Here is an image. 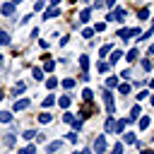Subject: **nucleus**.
<instances>
[{
  "instance_id": "nucleus-1",
  "label": "nucleus",
  "mask_w": 154,
  "mask_h": 154,
  "mask_svg": "<svg viewBox=\"0 0 154 154\" xmlns=\"http://www.w3.org/2000/svg\"><path fill=\"white\" fill-rule=\"evenodd\" d=\"M79 116H82V118H91V116H96V106H94L91 101H84L82 108H79Z\"/></svg>"
},
{
  "instance_id": "nucleus-2",
  "label": "nucleus",
  "mask_w": 154,
  "mask_h": 154,
  "mask_svg": "<svg viewBox=\"0 0 154 154\" xmlns=\"http://www.w3.org/2000/svg\"><path fill=\"white\" fill-rule=\"evenodd\" d=\"M123 17H125V10H123V7H116V10H111V12H108V17H106V19H108V22H120Z\"/></svg>"
},
{
  "instance_id": "nucleus-3",
  "label": "nucleus",
  "mask_w": 154,
  "mask_h": 154,
  "mask_svg": "<svg viewBox=\"0 0 154 154\" xmlns=\"http://www.w3.org/2000/svg\"><path fill=\"white\" fill-rule=\"evenodd\" d=\"M103 103H106V111H108V113L116 111V103H113V94H111V89L103 91Z\"/></svg>"
},
{
  "instance_id": "nucleus-4",
  "label": "nucleus",
  "mask_w": 154,
  "mask_h": 154,
  "mask_svg": "<svg viewBox=\"0 0 154 154\" xmlns=\"http://www.w3.org/2000/svg\"><path fill=\"white\" fill-rule=\"evenodd\" d=\"M130 36H142V34H140V29H120L118 31V38H123V41H128Z\"/></svg>"
},
{
  "instance_id": "nucleus-5",
  "label": "nucleus",
  "mask_w": 154,
  "mask_h": 154,
  "mask_svg": "<svg viewBox=\"0 0 154 154\" xmlns=\"http://www.w3.org/2000/svg\"><path fill=\"white\" fill-rule=\"evenodd\" d=\"M94 152H96V154H103V152H106V137H103V135H99V137L94 140Z\"/></svg>"
},
{
  "instance_id": "nucleus-6",
  "label": "nucleus",
  "mask_w": 154,
  "mask_h": 154,
  "mask_svg": "<svg viewBox=\"0 0 154 154\" xmlns=\"http://www.w3.org/2000/svg\"><path fill=\"white\" fill-rule=\"evenodd\" d=\"M0 12H2V14H7V17H10V14H14V2H5V5L0 7Z\"/></svg>"
},
{
  "instance_id": "nucleus-7",
  "label": "nucleus",
  "mask_w": 154,
  "mask_h": 154,
  "mask_svg": "<svg viewBox=\"0 0 154 154\" xmlns=\"http://www.w3.org/2000/svg\"><path fill=\"white\" fill-rule=\"evenodd\" d=\"M58 14H60V7H51V10L43 12V19H53V17H58Z\"/></svg>"
},
{
  "instance_id": "nucleus-8",
  "label": "nucleus",
  "mask_w": 154,
  "mask_h": 154,
  "mask_svg": "<svg viewBox=\"0 0 154 154\" xmlns=\"http://www.w3.org/2000/svg\"><path fill=\"white\" fill-rule=\"evenodd\" d=\"M26 106H29V99H17L14 101V111H24Z\"/></svg>"
},
{
  "instance_id": "nucleus-9",
  "label": "nucleus",
  "mask_w": 154,
  "mask_h": 154,
  "mask_svg": "<svg viewBox=\"0 0 154 154\" xmlns=\"http://www.w3.org/2000/svg\"><path fill=\"white\" fill-rule=\"evenodd\" d=\"M43 60H46V63H43V70H46V72H51V70L55 67V63L51 60V55H43Z\"/></svg>"
},
{
  "instance_id": "nucleus-10",
  "label": "nucleus",
  "mask_w": 154,
  "mask_h": 154,
  "mask_svg": "<svg viewBox=\"0 0 154 154\" xmlns=\"http://www.w3.org/2000/svg\"><path fill=\"white\" fill-rule=\"evenodd\" d=\"M89 17H91V10H82V12H79V22H82V24H87Z\"/></svg>"
},
{
  "instance_id": "nucleus-11",
  "label": "nucleus",
  "mask_w": 154,
  "mask_h": 154,
  "mask_svg": "<svg viewBox=\"0 0 154 154\" xmlns=\"http://www.w3.org/2000/svg\"><path fill=\"white\" fill-rule=\"evenodd\" d=\"M137 58H140V53H137L135 48H132V51H128V55H125V60H128V63H135Z\"/></svg>"
},
{
  "instance_id": "nucleus-12",
  "label": "nucleus",
  "mask_w": 154,
  "mask_h": 154,
  "mask_svg": "<svg viewBox=\"0 0 154 154\" xmlns=\"http://www.w3.org/2000/svg\"><path fill=\"white\" fill-rule=\"evenodd\" d=\"M79 67H82V72L89 70V58H87V55H79Z\"/></svg>"
},
{
  "instance_id": "nucleus-13",
  "label": "nucleus",
  "mask_w": 154,
  "mask_h": 154,
  "mask_svg": "<svg viewBox=\"0 0 154 154\" xmlns=\"http://www.w3.org/2000/svg\"><path fill=\"white\" fill-rule=\"evenodd\" d=\"M123 142H125V144H135V142H137V140H135V132H125Z\"/></svg>"
},
{
  "instance_id": "nucleus-14",
  "label": "nucleus",
  "mask_w": 154,
  "mask_h": 154,
  "mask_svg": "<svg viewBox=\"0 0 154 154\" xmlns=\"http://www.w3.org/2000/svg\"><path fill=\"white\" fill-rule=\"evenodd\" d=\"M12 120V113L10 111H0V123H10Z\"/></svg>"
},
{
  "instance_id": "nucleus-15",
  "label": "nucleus",
  "mask_w": 154,
  "mask_h": 154,
  "mask_svg": "<svg viewBox=\"0 0 154 154\" xmlns=\"http://www.w3.org/2000/svg\"><path fill=\"white\" fill-rule=\"evenodd\" d=\"M113 87H118V77H108L106 79V89H113Z\"/></svg>"
},
{
  "instance_id": "nucleus-16",
  "label": "nucleus",
  "mask_w": 154,
  "mask_h": 154,
  "mask_svg": "<svg viewBox=\"0 0 154 154\" xmlns=\"http://www.w3.org/2000/svg\"><path fill=\"white\" fill-rule=\"evenodd\" d=\"M137 116H142V111H140V106H132V111H130V118H128V120H135Z\"/></svg>"
},
{
  "instance_id": "nucleus-17",
  "label": "nucleus",
  "mask_w": 154,
  "mask_h": 154,
  "mask_svg": "<svg viewBox=\"0 0 154 154\" xmlns=\"http://www.w3.org/2000/svg\"><path fill=\"white\" fill-rule=\"evenodd\" d=\"M116 130V118H108L106 120V132H113Z\"/></svg>"
},
{
  "instance_id": "nucleus-18",
  "label": "nucleus",
  "mask_w": 154,
  "mask_h": 154,
  "mask_svg": "<svg viewBox=\"0 0 154 154\" xmlns=\"http://www.w3.org/2000/svg\"><path fill=\"white\" fill-rule=\"evenodd\" d=\"M58 103H60V108H67V106H70V96H60Z\"/></svg>"
},
{
  "instance_id": "nucleus-19",
  "label": "nucleus",
  "mask_w": 154,
  "mask_h": 154,
  "mask_svg": "<svg viewBox=\"0 0 154 154\" xmlns=\"http://www.w3.org/2000/svg\"><path fill=\"white\" fill-rule=\"evenodd\" d=\"M147 128H149V118L142 116V118H140V130H147Z\"/></svg>"
},
{
  "instance_id": "nucleus-20",
  "label": "nucleus",
  "mask_w": 154,
  "mask_h": 154,
  "mask_svg": "<svg viewBox=\"0 0 154 154\" xmlns=\"http://www.w3.org/2000/svg\"><path fill=\"white\" fill-rule=\"evenodd\" d=\"M125 125H128V120H116V132H123Z\"/></svg>"
},
{
  "instance_id": "nucleus-21",
  "label": "nucleus",
  "mask_w": 154,
  "mask_h": 154,
  "mask_svg": "<svg viewBox=\"0 0 154 154\" xmlns=\"http://www.w3.org/2000/svg\"><path fill=\"white\" fill-rule=\"evenodd\" d=\"M55 149H60V142H51V144L46 147V152H48V154H53Z\"/></svg>"
},
{
  "instance_id": "nucleus-22",
  "label": "nucleus",
  "mask_w": 154,
  "mask_h": 154,
  "mask_svg": "<svg viewBox=\"0 0 154 154\" xmlns=\"http://www.w3.org/2000/svg\"><path fill=\"white\" fill-rule=\"evenodd\" d=\"M111 154H123V142H116L113 149H111Z\"/></svg>"
},
{
  "instance_id": "nucleus-23",
  "label": "nucleus",
  "mask_w": 154,
  "mask_h": 154,
  "mask_svg": "<svg viewBox=\"0 0 154 154\" xmlns=\"http://www.w3.org/2000/svg\"><path fill=\"white\" fill-rule=\"evenodd\" d=\"M111 48H113V46H111V43H106V46L99 51V55H101V58H103V55H108V53H111Z\"/></svg>"
},
{
  "instance_id": "nucleus-24",
  "label": "nucleus",
  "mask_w": 154,
  "mask_h": 154,
  "mask_svg": "<svg viewBox=\"0 0 154 154\" xmlns=\"http://www.w3.org/2000/svg\"><path fill=\"white\" fill-rule=\"evenodd\" d=\"M46 87H48V89H55V87H58V79H55V77L46 79Z\"/></svg>"
},
{
  "instance_id": "nucleus-25",
  "label": "nucleus",
  "mask_w": 154,
  "mask_h": 154,
  "mask_svg": "<svg viewBox=\"0 0 154 154\" xmlns=\"http://www.w3.org/2000/svg\"><path fill=\"white\" fill-rule=\"evenodd\" d=\"M63 87H65V89H72V87H75V79H72V77L63 79Z\"/></svg>"
},
{
  "instance_id": "nucleus-26",
  "label": "nucleus",
  "mask_w": 154,
  "mask_h": 154,
  "mask_svg": "<svg viewBox=\"0 0 154 154\" xmlns=\"http://www.w3.org/2000/svg\"><path fill=\"white\" fill-rule=\"evenodd\" d=\"M82 99H84V101H91V99H94L91 89H84V91H82Z\"/></svg>"
},
{
  "instance_id": "nucleus-27",
  "label": "nucleus",
  "mask_w": 154,
  "mask_h": 154,
  "mask_svg": "<svg viewBox=\"0 0 154 154\" xmlns=\"http://www.w3.org/2000/svg\"><path fill=\"white\" fill-rule=\"evenodd\" d=\"M38 120H41V123H51V120H53V116H51V113H41V116H38Z\"/></svg>"
},
{
  "instance_id": "nucleus-28",
  "label": "nucleus",
  "mask_w": 154,
  "mask_h": 154,
  "mask_svg": "<svg viewBox=\"0 0 154 154\" xmlns=\"http://www.w3.org/2000/svg\"><path fill=\"white\" fill-rule=\"evenodd\" d=\"M2 142H5L7 147H12V144H14V135H5V137H2Z\"/></svg>"
},
{
  "instance_id": "nucleus-29",
  "label": "nucleus",
  "mask_w": 154,
  "mask_h": 154,
  "mask_svg": "<svg viewBox=\"0 0 154 154\" xmlns=\"http://www.w3.org/2000/svg\"><path fill=\"white\" fill-rule=\"evenodd\" d=\"M19 154H36V147H34V144H29V147H24Z\"/></svg>"
},
{
  "instance_id": "nucleus-30",
  "label": "nucleus",
  "mask_w": 154,
  "mask_h": 154,
  "mask_svg": "<svg viewBox=\"0 0 154 154\" xmlns=\"http://www.w3.org/2000/svg\"><path fill=\"white\" fill-rule=\"evenodd\" d=\"M137 17H140V19H147V17H149V10H147V7H142V10L137 12Z\"/></svg>"
},
{
  "instance_id": "nucleus-31",
  "label": "nucleus",
  "mask_w": 154,
  "mask_h": 154,
  "mask_svg": "<svg viewBox=\"0 0 154 154\" xmlns=\"http://www.w3.org/2000/svg\"><path fill=\"white\" fill-rule=\"evenodd\" d=\"M120 58H123L120 51H113V53H111V63H116V60H120Z\"/></svg>"
},
{
  "instance_id": "nucleus-32",
  "label": "nucleus",
  "mask_w": 154,
  "mask_h": 154,
  "mask_svg": "<svg viewBox=\"0 0 154 154\" xmlns=\"http://www.w3.org/2000/svg\"><path fill=\"white\" fill-rule=\"evenodd\" d=\"M96 70L99 72H108V63H96Z\"/></svg>"
},
{
  "instance_id": "nucleus-33",
  "label": "nucleus",
  "mask_w": 154,
  "mask_h": 154,
  "mask_svg": "<svg viewBox=\"0 0 154 154\" xmlns=\"http://www.w3.org/2000/svg\"><path fill=\"white\" fill-rule=\"evenodd\" d=\"M118 91L120 94H130V84H118Z\"/></svg>"
},
{
  "instance_id": "nucleus-34",
  "label": "nucleus",
  "mask_w": 154,
  "mask_h": 154,
  "mask_svg": "<svg viewBox=\"0 0 154 154\" xmlns=\"http://www.w3.org/2000/svg\"><path fill=\"white\" fill-rule=\"evenodd\" d=\"M22 137H24V140H34V137H36V132H34V130H24V135H22Z\"/></svg>"
},
{
  "instance_id": "nucleus-35",
  "label": "nucleus",
  "mask_w": 154,
  "mask_h": 154,
  "mask_svg": "<svg viewBox=\"0 0 154 154\" xmlns=\"http://www.w3.org/2000/svg\"><path fill=\"white\" fill-rule=\"evenodd\" d=\"M0 43H10V34L7 31H0Z\"/></svg>"
},
{
  "instance_id": "nucleus-36",
  "label": "nucleus",
  "mask_w": 154,
  "mask_h": 154,
  "mask_svg": "<svg viewBox=\"0 0 154 154\" xmlns=\"http://www.w3.org/2000/svg\"><path fill=\"white\" fill-rule=\"evenodd\" d=\"M34 77H36V79L41 82V79H43V70H38V67H34Z\"/></svg>"
},
{
  "instance_id": "nucleus-37",
  "label": "nucleus",
  "mask_w": 154,
  "mask_h": 154,
  "mask_svg": "<svg viewBox=\"0 0 154 154\" xmlns=\"http://www.w3.org/2000/svg\"><path fill=\"white\" fill-rule=\"evenodd\" d=\"M53 103H55V99H53V96H46V99H43V106H46V108H48V106H53Z\"/></svg>"
},
{
  "instance_id": "nucleus-38",
  "label": "nucleus",
  "mask_w": 154,
  "mask_h": 154,
  "mask_svg": "<svg viewBox=\"0 0 154 154\" xmlns=\"http://www.w3.org/2000/svg\"><path fill=\"white\" fill-rule=\"evenodd\" d=\"M63 120H65V123H70V125H72V123H75V116H72V113H65V116H63Z\"/></svg>"
},
{
  "instance_id": "nucleus-39",
  "label": "nucleus",
  "mask_w": 154,
  "mask_h": 154,
  "mask_svg": "<svg viewBox=\"0 0 154 154\" xmlns=\"http://www.w3.org/2000/svg\"><path fill=\"white\" fill-rule=\"evenodd\" d=\"M142 70H152V60L144 58V60H142Z\"/></svg>"
},
{
  "instance_id": "nucleus-40",
  "label": "nucleus",
  "mask_w": 154,
  "mask_h": 154,
  "mask_svg": "<svg viewBox=\"0 0 154 154\" xmlns=\"http://www.w3.org/2000/svg\"><path fill=\"white\" fill-rule=\"evenodd\" d=\"M91 34H94V29H84V31H82V36H84V38H89Z\"/></svg>"
},
{
  "instance_id": "nucleus-41",
  "label": "nucleus",
  "mask_w": 154,
  "mask_h": 154,
  "mask_svg": "<svg viewBox=\"0 0 154 154\" xmlns=\"http://www.w3.org/2000/svg\"><path fill=\"white\" fill-rule=\"evenodd\" d=\"M48 2H51L53 7H58V2H60V0H48Z\"/></svg>"
},
{
  "instance_id": "nucleus-42",
  "label": "nucleus",
  "mask_w": 154,
  "mask_h": 154,
  "mask_svg": "<svg viewBox=\"0 0 154 154\" xmlns=\"http://www.w3.org/2000/svg\"><path fill=\"white\" fill-rule=\"evenodd\" d=\"M106 5H108V7H113V5H116V0H106Z\"/></svg>"
},
{
  "instance_id": "nucleus-43",
  "label": "nucleus",
  "mask_w": 154,
  "mask_h": 154,
  "mask_svg": "<svg viewBox=\"0 0 154 154\" xmlns=\"http://www.w3.org/2000/svg\"><path fill=\"white\" fill-rule=\"evenodd\" d=\"M79 154H91V152H89V149H82V152H79Z\"/></svg>"
},
{
  "instance_id": "nucleus-44",
  "label": "nucleus",
  "mask_w": 154,
  "mask_h": 154,
  "mask_svg": "<svg viewBox=\"0 0 154 154\" xmlns=\"http://www.w3.org/2000/svg\"><path fill=\"white\" fill-rule=\"evenodd\" d=\"M149 53H152V55H154V43H152V46H149Z\"/></svg>"
},
{
  "instance_id": "nucleus-45",
  "label": "nucleus",
  "mask_w": 154,
  "mask_h": 154,
  "mask_svg": "<svg viewBox=\"0 0 154 154\" xmlns=\"http://www.w3.org/2000/svg\"><path fill=\"white\" fill-rule=\"evenodd\" d=\"M2 96H5V91H2V89H0V99H2Z\"/></svg>"
},
{
  "instance_id": "nucleus-46",
  "label": "nucleus",
  "mask_w": 154,
  "mask_h": 154,
  "mask_svg": "<svg viewBox=\"0 0 154 154\" xmlns=\"http://www.w3.org/2000/svg\"><path fill=\"white\" fill-rule=\"evenodd\" d=\"M149 96H152V103H154V94H149Z\"/></svg>"
},
{
  "instance_id": "nucleus-47",
  "label": "nucleus",
  "mask_w": 154,
  "mask_h": 154,
  "mask_svg": "<svg viewBox=\"0 0 154 154\" xmlns=\"http://www.w3.org/2000/svg\"><path fill=\"white\" fill-rule=\"evenodd\" d=\"M70 2H77V0H70Z\"/></svg>"
}]
</instances>
